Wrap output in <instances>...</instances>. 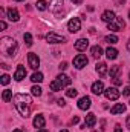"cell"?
Returning <instances> with one entry per match:
<instances>
[{
  "label": "cell",
  "instance_id": "obj_14",
  "mask_svg": "<svg viewBox=\"0 0 130 132\" xmlns=\"http://www.w3.org/2000/svg\"><path fill=\"white\" fill-rule=\"evenodd\" d=\"M92 92H94L95 95H101V94L104 92V83H103V81H95V83L92 85Z\"/></svg>",
  "mask_w": 130,
  "mask_h": 132
},
{
  "label": "cell",
  "instance_id": "obj_36",
  "mask_svg": "<svg viewBox=\"0 0 130 132\" xmlns=\"http://www.w3.org/2000/svg\"><path fill=\"white\" fill-rule=\"evenodd\" d=\"M57 103H58V106H64V104H66V101L63 98H58V100H57Z\"/></svg>",
  "mask_w": 130,
  "mask_h": 132
},
{
  "label": "cell",
  "instance_id": "obj_16",
  "mask_svg": "<svg viewBox=\"0 0 130 132\" xmlns=\"http://www.w3.org/2000/svg\"><path fill=\"white\" fill-rule=\"evenodd\" d=\"M95 123H97V117H95V114L89 112V114L86 115V121H84V125H86L87 128H94Z\"/></svg>",
  "mask_w": 130,
  "mask_h": 132
},
{
  "label": "cell",
  "instance_id": "obj_38",
  "mask_svg": "<svg viewBox=\"0 0 130 132\" xmlns=\"http://www.w3.org/2000/svg\"><path fill=\"white\" fill-rule=\"evenodd\" d=\"M126 126H127V129L130 131V115L127 117V118H126Z\"/></svg>",
  "mask_w": 130,
  "mask_h": 132
},
{
  "label": "cell",
  "instance_id": "obj_32",
  "mask_svg": "<svg viewBox=\"0 0 130 132\" xmlns=\"http://www.w3.org/2000/svg\"><path fill=\"white\" fill-rule=\"evenodd\" d=\"M112 80H113V83H115V85H116V86H119V85H123V80H121V78H119V77H113V78H112Z\"/></svg>",
  "mask_w": 130,
  "mask_h": 132
},
{
  "label": "cell",
  "instance_id": "obj_10",
  "mask_svg": "<svg viewBox=\"0 0 130 132\" xmlns=\"http://www.w3.org/2000/svg\"><path fill=\"white\" fill-rule=\"evenodd\" d=\"M90 104H92V100L90 97H81V98L78 100V108L81 109V111H86V109H89L90 108Z\"/></svg>",
  "mask_w": 130,
  "mask_h": 132
},
{
  "label": "cell",
  "instance_id": "obj_13",
  "mask_svg": "<svg viewBox=\"0 0 130 132\" xmlns=\"http://www.w3.org/2000/svg\"><path fill=\"white\" fill-rule=\"evenodd\" d=\"M25 77H26V69H25V66L18 65V66H17V71H15V74H14V80H17V81H22Z\"/></svg>",
  "mask_w": 130,
  "mask_h": 132
},
{
  "label": "cell",
  "instance_id": "obj_17",
  "mask_svg": "<svg viewBox=\"0 0 130 132\" xmlns=\"http://www.w3.org/2000/svg\"><path fill=\"white\" fill-rule=\"evenodd\" d=\"M44 125H46L44 117H43V115H35V118H34V126H35V128H38V129H43V128H44Z\"/></svg>",
  "mask_w": 130,
  "mask_h": 132
},
{
  "label": "cell",
  "instance_id": "obj_19",
  "mask_svg": "<svg viewBox=\"0 0 130 132\" xmlns=\"http://www.w3.org/2000/svg\"><path fill=\"white\" fill-rule=\"evenodd\" d=\"M57 80H58V81L61 83V86H63V88H64V86H67V85H70V83H72V80H70V78H69L67 75H64V74H60V75L57 77Z\"/></svg>",
  "mask_w": 130,
  "mask_h": 132
},
{
  "label": "cell",
  "instance_id": "obj_29",
  "mask_svg": "<svg viewBox=\"0 0 130 132\" xmlns=\"http://www.w3.org/2000/svg\"><path fill=\"white\" fill-rule=\"evenodd\" d=\"M9 81H11V77H9V75L3 74V75L0 77V83H2V85H5V86H6V85H8Z\"/></svg>",
  "mask_w": 130,
  "mask_h": 132
},
{
  "label": "cell",
  "instance_id": "obj_31",
  "mask_svg": "<svg viewBox=\"0 0 130 132\" xmlns=\"http://www.w3.org/2000/svg\"><path fill=\"white\" fill-rule=\"evenodd\" d=\"M37 9L44 11V9H46V2H44V0H38V2H37Z\"/></svg>",
  "mask_w": 130,
  "mask_h": 132
},
{
  "label": "cell",
  "instance_id": "obj_30",
  "mask_svg": "<svg viewBox=\"0 0 130 132\" xmlns=\"http://www.w3.org/2000/svg\"><path fill=\"white\" fill-rule=\"evenodd\" d=\"M77 94H78V91H77V89H73V88H70V89H67V91H66V95H67V97H70V98L77 97Z\"/></svg>",
  "mask_w": 130,
  "mask_h": 132
},
{
  "label": "cell",
  "instance_id": "obj_18",
  "mask_svg": "<svg viewBox=\"0 0 130 132\" xmlns=\"http://www.w3.org/2000/svg\"><path fill=\"white\" fill-rule=\"evenodd\" d=\"M123 112H126V104H123V103H118V104H115V106L110 109V114H113V115L123 114Z\"/></svg>",
  "mask_w": 130,
  "mask_h": 132
},
{
  "label": "cell",
  "instance_id": "obj_40",
  "mask_svg": "<svg viewBox=\"0 0 130 132\" xmlns=\"http://www.w3.org/2000/svg\"><path fill=\"white\" fill-rule=\"evenodd\" d=\"M72 2H73L75 5H80V3H83V0H72Z\"/></svg>",
  "mask_w": 130,
  "mask_h": 132
},
{
  "label": "cell",
  "instance_id": "obj_23",
  "mask_svg": "<svg viewBox=\"0 0 130 132\" xmlns=\"http://www.w3.org/2000/svg\"><path fill=\"white\" fill-rule=\"evenodd\" d=\"M92 55H94V57H95V59H99V57H101V55H103V48H101V46H94V48H92Z\"/></svg>",
  "mask_w": 130,
  "mask_h": 132
},
{
  "label": "cell",
  "instance_id": "obj_20",
  "mask_svg": "<svg viewBox=\"0 0 130 132\" xmlns=\"http://www.w3.org/2000/svg\"><path fill=\"white\" fill-rule=\"evenodd\" d=\"M106 55H107V59H109V60H115V59L118 57V51H116L115 48H107Z\"/></svg>",
  "mask_w": 130,
  "mask_h": 132
},
{
  "label": "cell",
  "instance_id": "obj_5",
  "mask_svg": "<svg viewBox=\"0 0 130 132\" xmlns=\"http://www.w3.org/2000/svg\"><path fill=\"white\" fill-rule=\"evenodd\" d=\"M67 29H69V32H78L81 29V20L78 17H72L67 22Z\"/></svg>",
  "mask_w": 130,
  "mask_h": 132
},
{
  "label": "cell",
  "instance_id": "obj_37",
  "mask_svg": "<svg viewBox=\"0 0 130 132\" xmlns=\"http://www.w3.org/2000/svg\"><path fill=\"white\" fill-rule=\"evenodd\" d=\"M78 121H80V118H78V117H73V118L70 120V123H72V125H77Z\"/></svg>",
  "mask_w": 130,
  "mask_h": 132
},
{
  "label": "cell",
  "instance_id": "obj_35",
  "mask_svg": "<svg viewBox=\"0 0 130 132\" xmlns=\"http://www.w3.org/2000/svg\"><path fill=\"white\" fill-rule=\"evenodd\" d=\"M58 68H60V71H64L66 68H67V63H66V62H63V63L58 66Z\"/></svg>",
  "mask_w": 130,
  "mask_h": 132
},
{
  "label": "cell",
  "instance_id": "obj_12",
  "mask_svg": "<svg viewBox=\"0 0 130 132\" xmlns=\"http://www.w3.org/2000/svg\"><path fill=\"white\" fill-rule=\"evenodd\" d=\"M73 46H75L77 51H86L87 46H89V40H87V38H78Z\"/></svg>",
  "mask_w": 130,
  "mask_h": 132
},
{
  "label": "cell",
  "instance_id": "obj_39",
  "mask_svg": "<svg viewBox=\"0 0 130 132\" xmlns=\"http://www.w3.org/2000/svg\"><path fill=\"white\" fill-rule=\"evenodd\" d=\"M115 132H123V129H121L119 125H115Z\"/></svg>",
  "mask_w": 130,
  "mask_h": 132
},
{
  "label": "cell",
  "instance_id": "obj_9",
  "mask_svg": "<svg viewBox=\"0 0 130 132\" xmlns=\"http://www.w3.org/2000/svg\"><path fill=\"white\" fill-rule=\"evenodd\" d=\"M28 62H29V66H31L32 69H38V66H40V59H38L37 54L29 52V54H28Z\"/></svg>",
  "mask_w": 130,
  "mask_h": 132
},
{
  "label": "cell",
  "instance_id": "obj_7",
  "mask_svg": "<svg viewBox=\"0 0 130 132\" xmlns=\"http://www.w3.org/2000/svg\"><path fill=\"white\" fill-rule=\"evenodd\" d=\"M87 63H89V59H87L86 55H83V54H80V55H77V57L73 59V66H75L77 69H83Z\"/></svg>",
  "mask_w": 130,
  "mask_h": 132
},
{
  "label": "cell",
  "instance_id": "obj_27",
  "mask_svg": "<svg viewBox=\"0 0 130 132\" xmlns=\"http://www.w3.org/2000/svg\"><path fill=\"white\" fill-rule=\"evenodd\" d=\"M23 40H25V43H26V46H32V35L29 32L23 34Z\"/></svg>",
  "mask_w": 130,
  "mask_h": 132
},
{
  "label": "cell",
  "instance_id": "obj_47",
  "mask_svg": "<svg viewBox=\"0 0 130 132\" xmlns=\"http://www.w3.org/2000/svg\"><path fill=\"white\" fill-rule=\"evenodd\" d=\"M17 2H23V0H17Z\"/></svg>",
  "mask_w": 130,
  "mask_h": 132
},
{
  "label": "cell",
  "instance_id": "obj_43",
  "mask_svg": "<svg viewBox=\"0 0 130 132\" xmlns=\"http://www.w3.org/2000/svg\"><path fill=\"white\" fill-rule=\"evenodd\" d=\"M12 132H22V131H20V129H14Z\"/></svg>",
  "mask_w": 130,
  "mask_h": 132
},
{
  "label": "cell",
  "instance_id": "obj_11",
  "mask_svg": "<svg viewBox=\"0 0 130 132\" xmlns=\"http://www.w3.org/2000/svg\"><path fill=\"white\" fill-rule=\"evenodd\" d=\"M115 19H116V15H115V12L110 11V9H107V11H104V12L101 14V20L106 22V23H110V22H113Z\"/></svg>",
  "mask_w": 130,
  "mask_h": 132
},
{
  "label": "cell",
  "instance_id": "obj_8",
  "mask_svg": "<svg viewBox=\"0 0 130 132\" xmlns=\"http://www.w3.org/2000/svg\"><path fill=\"white\" fill-rule=\"evenodd\" d=\"M104 95H106L107 100H118L119 95H121V92H119L116 88H107V89L104 91Z\"/></svg>",
  "mask_w": 130,
  "mask_h": 132
},
{
  "label": "cell",
  "instance_id": "obj_48",
  "mask_svg": "<svg viewBox=\"0 0 130 132\" xmlns=\"http://www.w3.org/2000/svg\"><path fill=\"white\" fill-rule=\"evenodd\" d=\"M129 77H130V74H129Z\"/></svg>",
  "mask_w": 130,
  "mask_h": 132
},
{
  "label": "cell",
  "instance_id": "obj_6",
  "mask_svg": "<svg viewBox=\"0 0 130 132\" xmlns=\"http://www.w3.org/2000/svg\"><path fill=\"white\" fill-rule=\"evenodd\" d=\"M46 40H48V43H52V45H57V43H64L66 38L63 35H60V34H55V32H49L46 35Z\"/></svg>",
  "mask_w": 130,
  "mask_h": 132
},
{
  "label": "cell",
  "instance_id": "obj_33",
  "mask_svg": "<svg viewBox=\"0 0 130 132\" xmlns=\"http://www.w3.org/2000/svg\"><path fill=\"white\" fill-rule=\"evenodd\" d=\"M123 95H126V97H129V95H130V86L124 88V91H123Z\"/></svg>",
  "mask_w": 130,
  "mask_h": 132
},
{
  "label": "cell",
  "instance_id": "obj_41",
  "mask_svg": "<svg viewBox=\"0 0 130 132\" xmlns=\"http://www.w3.org/2000/svg\"><path fill=\"white\" fill-rule=\"evenodd\" d=\"M37 132H48V131H46V129H38Z\"/></svg>",
  "mask_w": 130,
  "mask_h": 132
},
{
  "label": "cell",
  "instance_id": "obj_44",
  "mask_svg": "<svg viewBox=\"0 0 130 132\" xmlns=\"http://www.w3.org/2000/svg\"><path fill=\"white\" fill-rule=\"evenodd\" d=\"M60 132H69V131H67V129H63V131H60Z\"/></svg>",
  "mask_w": 130,
  "mask_h": 132
},
{
  "label": "cell",
  "instance_id": "obj_24",
  "mask_svg": "<svg viewBox=\"0 0 130 132\" xmlns=\"http://www.w3.org/2000/svg\"><path fill=\"white\" fill-rule=\"evenodd\" d=\"M31 80H32L34 83H41L43 81V74L41 72H34L32 75H31Z\"/></svg>",
  "mask_w": 130,
  "mask_h": 132
},
{
  "label": "cell",
  "instance_id": "obj_34",
  "mask_svg": "<svg viewBox=\"0 0 130 132\" xmlns=\"http://www.w3.org/2000/svg\"><path fill=\"white\" fill-rule=\"evenodd\" d=\"M6 29V23L3 20H0V31H5Z\"/></svg>",
  "mask_w": 130,
  "mask_h": 132
},
{
  "label": "cell",
  "instance_id": "obj_2",
  "mask_svg": "<svg viewBox=\"0 0 130 132\" xmlns=\"http://www.w3.org/2000/svg\"><path fill=\"white\" fill-rule=\"evenodd\" d=\"M17 42L12 38V37H2L0 38V51L3 55H8V57H14L17 54Z\"/></svg>",
  "mask_w": 130,
  "mask_h": 132
},
{
  "label": "cell",
  "instance_id": "obj_45",
  "mask_svg": "<svg viewBox=\"0 0 130 132\" xmlns=\"http://www.w3.org/2000/svg\"><path fill=\"white\" fill-rule=\"evenodd\" d=\"M94 132H103V129H101V131H94Z\"/></svg>",
  "mask_w": 130,
  "mask_h": 132
},
{
  "label": "cell",
  "instance_id": "obj_1",
  "mask_svg": "<svg viewBox=\"0 0 130 132\" xmlns=\"http://www.w3.org/2000/svg\"><path fill=\"white\" fill-rule=\"evenodd\" d=\"M14 104L17 111L20 112L22 117H29L31 114V106H32V98L28 94H15L14 95Z\"/></svg>",
  "mask_w": 130,
  "mask_h": 132
},
{
  "label": "cell",
  "instance_id": "obj_28",
  "mask_svg": "<svg viewBox=\"0 0 130 132\" xmlns=\"http://www.w3.org/2000/svg\"><path fill=\"white\" fill-rule=\"evenodd\" d=\"M119 71H121V68L118 65L112 66V68H110V77H112V78H113V77H118V72H119Z\"/></svg>",
  "mask_w": 130,
  "mask_h": 132
},
{
  "label": "cell",
  "instance_id": "obj_25",
  "mask_svg": "<svg viewBox=\"0 0 130 132\" xmlns=\"http://www.w3.org/2000/svg\"><path fill=\"white\" fill-rule=\"evenodd\" d=\"M104 40H106L109 45H115V43H118V37H116V35H113V34H112V35H107Z\"/></svg>",
  "mask_w": 130,
  "mask_h": 132
},
{
  "label": "cell",
  "instance_id": "obj_42",
  "mask_svg": "<svg viewBox=\"0 0 130 132\" xmlns=\"http://www.w3.org/2000/svg\"><path fill=\"white\" fill-rule=\"evenodd\" d=\"M127 49H129V51H130V40H129V42H127Z\"/></svg>",
  "mask_w": 130,
  "mask_h": 132
},
{
  "label": "cell",
  "instance_id": "obj_15",
  "mask_svg": "<svg viewBox=\"0 0 130 132\" xmlns=\"http://www.w3.org/2000/svg\"><path fill=\"white\" fill-rule=\"evenodd\" d=\"M8 19L11 22H18L20 20V15H18V11L15 8H9L8 9Z\"/></svg>",
  "mask_w": 130,
  "mask_h": 132
},
{
  "label": "cell",
  "instance_id": "obj_26",
  "mask_svg": "<svg viewBox=\"0 0 130 132\" xmlns=\"http://www.w3.org/2000/svg\"><path fill=\"white\" fill-rule=\"evenodd\" d=\"M31 92H32L34 97H40V95H41V88L37 86V85H34L32 88H31Z\"/></svg>",
  "mask_w": 130,
  "mask_h": 132
},
{
  "label": "cell",
  "instance_id": "obj_4",
  "mask_svg": "<svg viewBox=\"0 0 130 132\" xmlns=\"http://www.w3.org/2000/svg\"><path fill=\"white\" fill-rule=\"evenodd\" d=\"M124 26H126V22H124L121 17H116L113 22L107 23V29H110V31H113V32H116V31H123Z\"/></svg>",
  "mask_w": 130,
  "mask_h": 132
},
{
  "label": "cell",
  "instance_id": "obj_46",
  "mask_svg": "<svg viewBox=\"0 0 130 132\" xmlns=\"http://www.w3.org/2000/svg\"><path fill=\"white\" fill-rule=\"evenodd\" d=\"M129 19H130V11H129Z\"/></svg>",
  "mask_w": 130,
  "mask_h": 132
},
{
  "label": "cell",
  "instance_id": "obj_3",
  "mask_svg": "<svg viewBox=\"0 0 130 132\" xmlns=\"http://www.w3.org/2000/svg\"><path fill=\"white\" fill-rule=\"evenodd\" d=\"M64 8V0H51V5H49V11L57 15V17H61V11Z\"/></svg>",
  "mask_w": 130,
  "mask_h": 132
},
{
  "label": "cell",
  "instance_id": "obj_22",
  "mask_svg": "<svg viewBox=\"0 0 130 132\" xmlns=\"http://www.w3.org/2000/svg\"><path fill=\"white\" fill-rule=\"evenodd\" d=\"M2 100H3L5 103L11 101V100H12V91H9V89H5V91H3V94H2Z\"/></svg>",
  "mask_w": 130,
  "mask_h": 132
},
{
  "label": "cell",
  "instance_id": "obj_21",
  "mask_svg": "<svg viewBox=\"0 0 130 132\" xmlns=\"http://www.w3.org/2000/svg\"><path fill=\"white\" fill-rule=\"evenodd\" d=\"M97 72L101 75V77H104V75H106V72H107V65H106V63H103V62H101V63H98V65H97Z\"/></svg>",
  "mask_w": 130,
  "mask_h": 132
}]
</instances>
